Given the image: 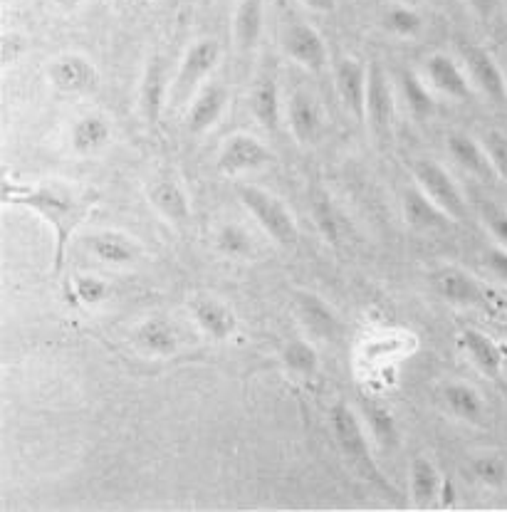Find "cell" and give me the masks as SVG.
Here are the masks:
<instances>
[{
    "instance_id": "21",
    "label": "cell",
    "mask_w": 507,
    "mask_h": 512,
    "mask_svg": "<svg viewBox=\"0 0 507 512\" xmlns=\"http://www.w3.org/2000/svg\"><path fill=\"white\" fill-rule=\"evenodd\" d=\"M401 208H404V221L406 226L414 228V231L431 233V231H443L451 221L446 211L436 206L426 193L421 191L416 184H411L404 191V198H401Z\"/></svg>"
},
{
    "instance_id": "18",
    "label": "cell",
    "mask_w": 507,
    "mask_h": 512,
    "mask_svg": "<svg viewBox=\"0 0 507 512\" xmlns=\"http://www.w3.org/2000/svg\"><path fill=\"white\" fill-rule=\"evenodd\" d=\"M169 94H171V85H169V72H166V60L161 55H154L149 62H146L144 80H141V90H139L141 114H144L146 122L151 124L159 122Z\"/></svg>"
},
{
    "instance_id": "40",
    "label": "cell",
    "mask_w": 507,
    "mask_h": 512,
    "mask_svg": "<svg viewBox=\"0 0 507 512\" xmlns=\"http://www.w3.org/2000/svg\"><path fill=\"white\" fill-rule=\"evenodd\" d=\"M28 52V40L20 33H3L0 35V65L10 67L20 62V57Z\"/></svg>"
},
{
    "instance_id": "44",
    "label": "cell",
    "mask_w": 507,
    "mask_h": 512,
    "mask_svg": "<svg viewBox=\"0 0 507 512\" xmlns=\"http://www.w3.org/2000/svg\"><path fill=\"white\" fill-rule=\"evenodd\" d=\"M300 3L307 5L310 10H315V13H332L337 0H300Z\"/></svg>"
},
{
    "instance_id": "19",
    "label": "cell",
    "mask_w": 507,
    "mask_h": 512,
    "mask_svg": "<svg viewBox=\"0 0 507 512\" xmlns=\"http://www.w3.org/2000/svg\"><path fill=\"white\" fill-rule=\"evenodd\" d=\"M191 317L206 337L213 342H223L231 339L238 329V317L226 302L216 300V297H193L191 300Z\"/></svg>"
},
{
    "instance_id": "16",
    "label": "cell",
    "mask_w": 507,
    "mask_h": 512,
    "mask_svg": "<svg viewBox=\"0 0 507 512\" xmlns=\"http://www.w3.org/2000/svg\"><path fill=\"white\" fill-rule=\"evenodd\" d=\"M287 124H290L292 137L300 141L302 146L315 144L324 132V117L317 99L310 92L297 90L292 92L287 102Z\"/></svg>"
},
{
    "instance_id": "42",
    "label": "cell",
    "mask_w": 507,
    "mask_h": 512,
    "mask_svg": "<svg viewBox=\"0 0 507 512\" xmlns=\"http://www.w3.org/2000/svg\"><path fill=\"white\" fill-rule=\"evenodd\" d=\"M468 3V8L473 10L475 15H480V18H493L495 13H498L500 8V0H465Z\"/></svg>"
},
{
    "instance_id": "41",
    "label": "cell",
    "mask_w": 507,
    "mask_h": 512,
    "mask_svg": "<svg viewBox=\"0 0 507 512\" xmlns=\"http://www.w3.org/2000/svg\"><path fill=\"white\" fill-rule=\"evenodd\" d=\"M483 263H485V268L490 270V275H493L495 280L505 282V285H507V250L505 248H500V245H493V248L485 250Z\"/></svg>"
},
{
    "instance_id": "20",
    "label": "cell",
    "mask_w": 507,
    "mask_h": 512,
    "mask_svg": "<svg viewBox=\"0 0 507 512\" xmlns=\"http://www.w3.org/2000/svg\"><path fill=\"white\" fill-rule=\"evenodd\" d=\"M446 146H448V154H451V159L456 161L463 171H468L470 176H475V179H480V181L498 179V174H495V169H493V161H490L483 141L473 139L470 134L453 132V134H448Z\"/></svg>"
},
{
    "instance_id": "32",
    "label": "cell",
    "mask_w": 507,
    "mask_h": 512,
    "mask_svg": "<svg viewBox=\"0 0 507 512\" xmlns=\"http://www.w3.org/2000/svg\"><path fill=\"white\" fill-rule=\"evenodd\" d=\"M401 92H404L406 107L414 114L416 119H428L436 112V99H433L431 90H428L426 80L416 75L414 70L401 72Z\"/></svg>"
},
{
    "instance_id": "43",
    "label": "cell",
    "mask_w": 507,
    "mask_h": 512,
    "mask_svg": "<svg viewBox=\"0 0 507 512\" xmlns=\"http://www.w3.org/2000/svg\"><path fill=\"white\" fill-rule=\"evenodd\" d=\"M114 5H117V10H122V13H141L144 8H149L151 0H114Z\"/></svg>"
},
{
    "instance_id": "23",
    "label": "cell",
    "mask_w": 507,
    "mask_h": 512,
    "mask_svg": "<svg viewBox=\"0 0 507 512\" xmlns=\"http://www.w3.org/2000/svg\"><path fill=\"white\" fill-rule=\"evenodd\" d=\"M87 248L97 260L114 265V268H124L139 260V243L127 233L119 231H99L87 238Z\"/></svg>"
},
{
    "instance_id": "36",
    "label": "cell",
    "mask_w": 507,
    "mask_h": 512,
    "mask_svg": "<svg viewBox=\"0 0 507 512\" xmlns=\"http://www.w3.org/2000/svg\"><path fill=\"white\" fill-rule=\"evenodd\" d=\"M470 470H473L475 478L483 485H488V488H503L507 480V463L500 456H495V453L475 458Z\"/></svg>"
},
{
    "instance_id": "30",
    "label": "cell",
    "mask_w": 507,
    "mask_h": 512,
    "mask_svg": "<svg viewBox=\"0 0 507 512\" xmlns=\"http://www.w3.org/2000/svg\"><path fill=\"white\" fill-rule=\"evenodd\" d=\"M282 364L297 379H315L320 372V354L307 339H290L282 349Z\"/></svg>"
},
{
    "instance_id": "33",
    "label": "cell",
    "mask_w": 507,
    "mask_h": 512,
    "mask_svg": "<svg viewBox=\"0 0 507 512\" xmlns=\"http://www.w3.org/2000/svg\"><path fill=\"white\" fill-rule=\"evenodd\" d=\"M364 409V421H367L369 433L376 438L381 448H396L401 441V433H399V423H396L394 414H391L386 406L379 404H367L362 406Z\"/></svg>"
},
{
    "instance_id": "49",
    "label": "cell",
    "mask_w": 507,
    "mask_h": 512,
    "mask_svg": "<svg viewBox=\"0 0 507 512\" xmlns=\"http://www.w3.org/2000/svg\"><path fill=\"white\" fill-rule=\"evenodd\" d=\"M3 3H8V0H3Z\"/></svg>"
},
{
    "instance_id": "6",
    "label": "cell",
    "mask_w": 507,
    "mask_h": 512,
    "mask_svg": "<svg viewBox=\"0 0 507 512\" xmlns=\"http://www.w3.org/2000/svg\"><path fill=\"white\" fill-rule=\"evenodd\" d=\"M47 82L62 94H94L99 90V77L97 65L90 57L80 55V52H67V55L55 57L47 65Z\"/></svg>"
},
{
    "instance_id": "24",
    "label": "cell",
    "mask_w": 507,
    "mask_h": 512,
    "mask_svg": "<svg viewBox=\"0 0 507 512\" xmlns=\"http://www.w3.org/2000/svg\"><path fill=\"white\" fill-rule=\"evenodd\" d=\"M409 488H411V498H414L416 508L428 510L441 505L443 475L431 458L416 456L414 461H411Z\"/></svg>"
},
{
    "instance_id": "22",
    "label": "cell",
    "mask_w": 507,
    "mask_h": 512,
    "mask_svg": "<svg viewBox=\"0 0 507 512\" xmlns=\"http://www.w3.org/2000/svg\"><path fill=\"white\" fill-rule=\"evenodd\" d=\"M179 342V329L166 317H149L134 329V344L149 357H174Z\"/></svg>"
},
{
    "instance_id": "11",
    "label": "cell",
    "mask_w": 507,
    "mask_h": 512,
    "mask_svg": "<svg viewBox=\"0 0 507 512\" xmlns=\"http://www.w3.org/2000/svg\"><path fill=\"white\" fill-rule=\"evenodd\" d=\"M273 161V151L253 134H233L218 154V171L223 176H240L258 171Z\"/></svg>"
},
{
    "instance_id": "27",
    "label": "cell",
    "mask_w": 507,
    "mask_h": 512,
    "mask_svg": "<svg viewBox=\"0 0 507 512\" xmlns=\"http://www.w3.org/2000/svg\"><path fill=\"white\" fill-rule=\"evenodd\" d=\"M112 141V124L104 114H85L72 124L70 144L75 154L90 156L102 151Z\"/></svg>"
},
{
    "instance_id": "28",
    "label": "cell",
    "mask_w": 507,
    "mask_h": 512,
    "mask_svg": "<svg viewBox=\"0 0 507 512\" xmlns=\"http://www.w3.org/2000/svg\"><path fill=\"white\" fill-rule=\"evenodd\" d=\"M250 112L258 119L260 127L268 129V132H277L280 129L282 104L280 90H277L273 75H263L253 85V92H250Z\"/></svg>"
},
{
    "instance_id": "8",
    "label": "cell",
    "mask_w": 507,
    "mask_h": 512,
    "mask_svg": "<svg viewBox=\"0 0 507 512\" xmlns=\"http://www.w3.org/2000/svg\"><path fill=\"white\" fill-rule=\"evenodd\" d=\"M461 62L468 72L470 82H473L475 92L488 97L493 104L507 102V82L503 70H500L498 60L490 55L485 47L475 43L461 45Z\"/></svg>"
},
{
    "instance_id": "37",
    "label": "cell",
    "mask_w": 507,
    "mask_h": 512,
    "mask_svg": "<svg viewBox=\"0 0 507 512\" xmlns=\"http://www.w3.org/2000/svg\"><path fill=\"white\" fill-rule=\"evenodd\" d=\"M72 290H75V297L82 302V305H99L109 297L112 287L104 278L99 275H77L72 280Z\"/></svg>"
},
{
    "instance_id": "48",
    "label": "cell",
    "mask_w": 507,
    "mask_h": 512,
    "mask_svg": "<svg viewBox=\"0 0 507 512\" xmlns=\"http://www.w3.org/2000/svg\"><path fill=\"white\" fill-rule=\"evenodd\" d=\"M203 3H206V5H208V3H213V0H203Z\"/></svg>"
},
{
    "instance_id": "1",
    "label": "cell",
    "mask_w": 507,
    "mask_h": 512,
    "mask_svg": "<svg viewBox=\"0 0 507 512\" xmlns=\"http://www.w3.org/2000/svg\"><path fill=\"white\" fill-rule=\"evenodd\" d=\"M3 206L30 208L35 216H40L55 235V250H52V273H62L65 268L67 245L77 228L92 216L99 203V193L94 188L70 184L62 179H47L38 184H15L3 181L0 188Z\"/></svg>"
},
{
    "instance_id": "13",
    "label": "cell",
    "mask_w": 507,
    "mask_h": 512,
    "mask_svg": "<svg viewBox=\"0 0 507 512\" xmlns=\"http://www.w3.org/2000/svg\"><path fill=\"white\" fill-rule=\"evenodd\" d=\"M146 198H149L151 208L179 231L191 221V201H188L186 188L181 186L176 176L161 174L151 179L146 184Z\"/></svg>"
},
{
    "instance_id": "45",
    "label": "cell",
    "mask_w": 507,
    "mask_h": 512,
    "mask_svg": "<svg viewBox=\"0 0 507 512\" xmlns=\"http://www.w3.org/2000/svg\"><path fill=\"white\" fill-rule=\"evenodd\" d=\"M453 500H456V488H453V480H443V490H441V508H451Z\"/></svg>"
},
{
    "instance_id": "5",
    "label": "cell",
    "mask_w": 507,
    "mask_h": 512,
    "mask_svg": "<svg viewBox=\"0 0 507 512\" xmlns=\"http://www.w3.org/2000/svg\"><path fill=\"white\" fill-rule=\"evenodd\" d=\"M414 184L436 203L441 211L451 216L453 223H461L468 216V206H465V196L461 186L453 181V176L443 169L441 164L431 159L418 161L414 166Z\"/></svg>"
},
{
    "instance_id": "12",
    "label": "cell",
    "mask_w": 507,
    "mask_h": 512,
    "mask_svg": "<svg viewBox=\"0 0 507 512\" xmlns=\"http://www.w3.org/2000/svg\"><path fill=\"white\" fill-rule=\"evenodd\" d=\"M367 75L369 67L359 57H342L334 65V87L344 112L357 122H367Z\"/></svg>"
},
{
    "instance_id": "9",
    "label": "cell",
    "mask_w": 507,
    "mask_h": 512,
    "mask_svg": "<svg viewBox=\"0 0 507 512\" xmlns=\"http://www.w3.org/2000/svg\"><path fill=\"white\" fill-rule=\"evenodd\" d=\"M367 75V124L379 139H389L396 122V97L384 67L376 60L369 62Z\"/></svg>"
},
{
    "instance_id": "39",
    "label": "cell",
    "mask_w": 507,
    "mask_h": 512,
    "mask_svg": "<svg viewBox=\"0 0 507 512\" xmlns=\"http://www.w3.org/2000/svg\"><path fill=\"white\" fill-rule=\"evenodd\" d=\"M483 221L485 226H488L490 235H493L495 245H500V248L507 250V211L500 206H485L483 208Z\"/></svg>"
},
{
    "instance_id": "7",
    "label": "cell",
    "mask_w": 507,
    "mask_h": 512,
    "mask_svg": "<svg viewBox=\"0 0 507 512\" xmlns=\"http://www.w3.org/2000/svg\"><path fill=\"white\" fill-rule=\"evenodd\" d=\"M423 80L453 102H470L475 97V87L465 72L463 62L446 55V52H433L423 60Z\"/></svg>"
},
{
    "instance_id": "2",
    "label": "cell",
    "mask_w": 507,
    "mask_h": 512,
    "mask_svg": "<svg viewBox=\"0 0 507 512\" xmlns=\"http://www.w3.org/2000/svg\"><path fill=\"white\" fill-rule=\"evenodd\" d=\"M235 196L248 208L250 216L258 221V226L275 240L280 248H297L300 243V226L295 221V213L265 188L255 184H238Z\"/></svg>"
},
{
    "instance_id": "31",
    "label": "cell",
    "mask_w": 507,
    "mask_h": 512,
    "mask_svg": "<svg viewBox=\"0 0 507 512\" xmlns=\"http://www.w3.org/2000/svg\"><path fill=\"white\" fill-rule=\"evenodd\" d=\"M381 25L386 33L396 35V38L414 40L423 33V15L409 3H394L381 15Z\"/></svg>"
},
{
    "instance_id": "14",
    "label": "cell",
    "mask_w": 507,
    "mask_h": 512,
    "mask_svg": "<svg viewBox=\"0 0 507 512\" xmlns=\"http://www.w3.org/2000/svg\"><path fill=\"white\" fill-rule=\"evenodd\" d=\"M228 102H231V92L226 85H221V82L203 85L191 99V107L186 112V132L193 137H201L208 129L216 127L218 119L228 109Z\"/></svg>"
},
{
    "instance_id": "38",
    "label": "cell",
    "mask_w": 507,
    "mask_h": 512,
    "mask_svg": "<svg viewBox=\"0 0 507 512\" xmlns=\"http://www.w3.org/2000/svg\"><path fill=\"white\" fill-rule=\"evenodd\" d=\"M480 141H483L485 151H488L490 161H493L498 179H503L507 184V137L500 132H488Z\"/></svg>"
},
{
    "instance_id": "10",
    "label": "cell",
    "mask_w": 507,
    "mask_h": 512,
    "mask_svg": "<svg viewBox=\"0 0 507 512\" xmlns=\"http://www.w3.org/2000/svg\"><path fill=\"white\" fill-rule=\"evenodd\" d=\"M282 52L290 57L295 65L305 67L310 72H322L327 67L329 50L320 30L312 28L310 23H302V20H295V23L285 25L280 38Z\"/></svg>"
},
{
    "instance_id": "4",
    "label": "cell",
    "mask_w": 507,
    "mask_h": 512,
    "mask_svg": "<svg viewBox=\"0 0 507 512\" xmlns=\"http://www.w3.org/2000/svg\"><path fill=\"white\" fill-rule=\"evenodd\" d=\"M221 62V43L216 38H201L196 40L181 57L179 70H176L174 80H171L169 99L174 104H184L186 99L193 97L203 87V80L211 77Z\"/></svg>"
},
{
    "instance_id": "25",
    "label": "cell",
    "mask_w": 507,
    "mask_h": 512,
    "mask_svg": "<svg viewBox=\"0 0 507 512\" xmlns=\"http://www.w3.org/2000/svg\"><path fill=\"white\" fill-rule=\"evenodd\" d=\"M265 25V0H238L233 15L235 50L248 55L255 50Z\"/></svg>"
},
{
    "instance_id": "15",
    "label": "cell",
    "mask_w": 507,
    "mask_h": 512,
    "mask_svg": "<svg viewBox=\"0 0 507 512\" xmlns=\"http://www.w3.org/2000/svg\"><path fill=\"white\" fill-rule=\"evenodd\" d=\"M295 305L302 327H305L312 337L322 339V342H334V339L342 337V320H339L337 312H334L320 295H315V292H297Z\"/></svg>"
},
{
    "instance_id": "3",
    "label": "cell",
    "mask_w": 507,
    "mask_h": 512,
    "mask_svg": "<svg viewBox=\"0 0 507 512\" xmlns=\"http://www.w3.org/2000/svg\"><path fill=\"white\" fill-rule=\"evenodd\" d=\"M329 428H332V436L337 441L339 451L347 458V463L357 470L362 478L371 480V483L381 485V488H389L381 478L379 468H376L374 458H371V448L367 441V431H364L362 419L352 411V406H347L344 401L329 409Z\"/></svg>"
},
{
    "instance_id": "47",
    "label": "cell",
    "mask_w": 507,
    "mask_h": 512,
    "mask_svg": "<svg viewBox=\"0 0 507 512\" xmlns=\"http://www.w3.org/2000/svg\"><path fill=\"white\" fill-rule=\"evenodd\" d=\"M399 3H414V0H399Z\"/></svg>"
},
{
    "instance_id": "46",
    "label": "cell",
    "mask_w": 507,
    "mask_h": 512,
    "mask_svg": "<svg viewBox=\"0 0 507 512\" xmlns=\"http://www.w3.org/2000/svg\"><path fill=\"white\" fill-rule=\"evenodd\" d=\"M80 3L82 0H52V5H55V8H60L62 13H72V10L80 8Z\"/></svg>"
},
{
    "instance_id": "29",
    "label": "cell",
    "mask_w": 507,
    "mask_h": 512,
    "mask_svg": "<svg viewBox=\"0 0 507 512\" xmlns=\"http://www.w3.org/2000/svg\"><path fill=\"white\" fill-rule=\"evenodd\" d=\"M443 401H446V409L451 411L456 419L468 421V423L483 421L485 406H483V399H480V394L473 389V386L461 384V381L446 384V389H443Z\"/></svg>"
},
{
    "instance_id": "34",
    "label": "cell",
    "mask_w": 507,
    "mask_h": 512,
    "mask_svg": "<svg viewBox=\"0 0 507 512\" xmlns=\"http://www.w3.org/2000/svg\"><path fill=\"white\" fill-rule=\"evenodd\" d=\"M213 243H216V250L223 258L245 260L253 255V238L238 223H226V226L218 228Z\"/></svg>"
},
{
    "instance_id": "26",
    "label": "cell",
    "mask_w": 507,
    "mask_h": 512,
    "mask_svg": "<svg viewBox=\"0 0 507 512\" xmlns=\"http://www.w3.org/2000/svg\"><path fill=\"white\" fill-rule=\"evenodd\" d=\"M458 347L468 354L470 362L488 376H498L503 369V352H500L498 344L493 342V337H488L480 329H463L458 334Z\"/></svg>"
},
{
    "instance_id": "35",
    "label": "cell",
    "mask_w": 507,
    "mask_h": 512,
    "mask_svg": "<svg viewBox=\"0 0 507 512\" xmlns=\"http://www.w3.org/2000/svg\"><path fill=\"white\" fill-rule=\"evenodd\" d=\"M312 216H315L317 228L324 235V240H329L332 245L339 243V235H342V216H339L337 206L332 203V198L327 193L315 198L312 203Z\"/></svg>"
},
{
    "instance_id": "17",
    "label": "cell",
    "mask_w": 507,
    "mask_h": 512,
    "mask_svg": "<svg viewBox=\"0 0 507 512\" xmlns=\"http://www.w3.org/2000/svg\"><path fill=\"white\" fill-rule=\"evenodd\" d=\"M431 285L451 305L473 307L483 302V287H480V282L470 273H465V270L453 268V265H443V268L433 270Z\"/></svg>"
}]
</instances>
